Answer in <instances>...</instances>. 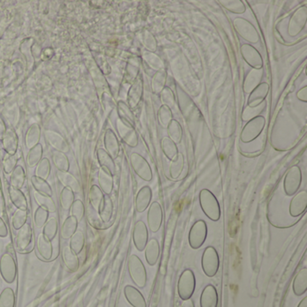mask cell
<instances>
[{
	"label": "cell",
	"mask_w": 307,
	"mask_h": 307,
	"mask_svg": "<svg viewBox=\"0 0 307 307\" xmlns=\"http://www.w3.org/2000/svg\"><path fill=\"white\" fill-rule=\"evenodd\" d=\"M48 218H49V212L46 211L45 209L41 207H38L33 216V222L35 227L38 229L42 228L45 225L46 222L48 221Z\"/></svg>",
	"instance_id": "cell-29"
},
{
	"label": "cell",
	"mask_w": 307,
	"mask_h": 307,
	"mask_svg": "<svg viewBox=\"0 0 307 307\" xmlns=\"http://www.w3.org/2000/svg\"><path fill=\"white\" fill-rule=\"evenodd\" d=\"M69 210H70L71 216L75 217L78 222H80L84 218V216H85V207H84V204H83L82 201L75 200Z\"/></svg>",
	"instance_id": "cell-34"
},
{
	"label": "cell",
	"mask_w": 307,
	"mask_h": 307,
	"mask_svg": "<svg viewBox=\"0 0 307 307\" xmlns=\"http://www.w3.org/2000/svg\"><path fill=\"white\" fill-rule=\"evenodd\" d=\"M58 233V220L56 218H50L46 222L42 227V234L50 242L55 239Z\"/></svg>",
	"instance_id": "cell-20"
},
{
	"label": "cell",
	"mask_w": 307,
	"mask_h": 307,
	"mask_svg": "<svg viewBox=\"0 0 307 307\" xmlns=\"http://www.w3.org/2000/svg\"><path fill=\"white\" fill-rule=\"evenodd\" d=\"M148 225L151 233L155 234L161 229L162 224V211L158 203H153L150 210L148 212Z\"/></svg>",
	"instance_id": "cell-8"
},
{
	"label": "cell",
	"mask_w": 307,
	"mask_h": 307,
	"mask_svg": "<svg viewBox=\"0 0 307 307\" xmlns=\"http://www.w3.org/2000/svg\"><path fill=\"white\" fill-rule=\"evenodd\" d=\"M26 222H27V211L17 209L14 212L12 217V226L14 230L18 231L26 224Z\"/></svg>",
	"instance_id": "cell-27"
},
{
	"label": "cell",
	"mask_w": 307,
	"mask_h": 307,
	"mask_svg": "<svg viewBox=\"0 0 307 307\" xmlns=\"http://www.w3.org/2000/svg\"><path fill=\"white\" fill-rule=\"evenodd\" d=\"M34 198L37 204L39 205V207L45 209L46 211L49 213H54L56 211L55 203L51 199V197L37 192L34 194Z\"/></svg>",
	"instance_id": "cell-19"
},
{
	"label": "cell",
	"mask_w": 307,
	"mask_h": 307,
	"mask_svg": "<svg viewBox=\"0 0 307 307\" xmlns=\"http://www.w3.org/2000/svg\"><path fill=\"white\" fill-rule=\"evenodd\" d=\"M146 190L141 191L138 195L137 210L138 212H143L146 209L150 200H151V191L150 188H145Z\"/></svg>",
	"instance_id": "cell-30"
},
{
	"label": "cell",
	"mask_w": 307,
	"mask_h": 307,
	"mask_svg": "<svg viewBox=\"0 0 307 307\" xmlns=\"http://www.w3.org/2000/svg\"><path fill=\"white\" fill-rule=\"evenodd\" d=\"M24 179H25V173H24L23 167L16 166L13 170V173L11 176V184H12L13 188L20 189L23 187Z\"/></svg>",
	"instance_id": "cell-22"
},
{
	"label": "cell",
	"mask_w": 307,
	"mask_h": 307,
	"mask_svg": "<svg viewBox=\"0 0 307 307\" xmlns=\"http://www.w3.org/2000/svg\"><path fill=\"white\" fill-rule=\"evenodd\" d=\"M306 207H307L306 198L304 197L303 199H300V195H299L296 199H294V201H292V204L290 206V215L293 217L301 216L306 210Z\"/></svg>",
	"instance_id": "cell-26"
},
{
	"label": "cell",
	"mask_w": 307,
	"mask_h": 307,
	"mask_svg": "<svg viewBox=\"0 0 307 307\" xmlns=\"http://www.w3.org/2000/svg\"><path fill=\"white\" fill-rule=\"evenodd\" d=\"M58 177L62 181V183L64 184L65 186H66V188L74 189L76 191L78 190V181L75 179L73 176L68 174L67 172L60 171V172H58Z\"/></svg>",
	"instance_id": "cell-33"
},
{
	"label": "cell",
	"mask_w": 307,
	"mask_h": 307,
	"mask_svg": "<svg viewBox=\"0 0 307 307\" xmlns=\"http://www.w3.org/2000/svg\"><path fill=\"white\" fill-rule=\"evenodd\" d=\"M294 292L297 296H301L306 293L307 288V270L303 269L302 271L298 273L294 281Z\"/></svg>",
	"instance_id": "cell-17"
},
{
	"label": "cell",
	"mask_w": 307,
	"mask_h": 307,
	"mask_svg": "<svg viewBox=\"0 0 307 307\" xmlns=\"http://www.w3.org/2000/svg\"><path fill=\"white\" fill-rule=\"evenodd\" d=\"M74 193L70 188H64L60 194V205L65 211H69L74 201Z\"/></svg>",
	"instance_id": "cell-25"
},
{
	"label": "cell",
	"mask_w": 307,
	"mask_h": 307,
	"mask_svg": "<svg viewBox=\"0 0 307 307\" xmlns=\"http://www.w3.org/2000/svg\"><path fill=\"white\" fill-rule=\"evenodd\" d=\"M98 213H99L101 220L103 221L104 223H108L110 221L112 214H113V205H112L110 199H107L106 201L104 200V203H103L102 207H100Z\"/></svg>",
	"instance_id": "cell-31"
},
{
	"label": "cell",
	"mask_w": 307,
	"mask_h": 307,
	"mask_svg": "<svg viewBox=\"0 0 307 307\" xmlns=\"http://www.w3.org/2000/svg\"><path fill=\"white\" fill-rule=\"evenodd\" d=\"M129 274L133 282L139 288H143L146 284V271L142 261L136 255H131L128 260Z\"/></svg>",
	"instance_id": "cell-1"
},
{
	"label": "cell",
	"mask_w": 307,
	"mask_h": 307,
	"mask_svg": "<svg viewBox=\"0 0 307 307\" xmlns=\"http://www.w3.org/2000/svg\"><path fill=\"white\" fill-rule=\"evenodd\" d=\"M15 297L13 289L6 288L0 294V307H14Z\"/></svg>",
	"instance_id": "cell-23"
},
{
	"label": "cell",
	"mask_w": 307,
	"mask_h": 307,
	"mask_svg": "<svg viewBox=\"0 0 307 307\" xmlns=\"http://www.w3.org/2000/svg\"><path fill=\"white\" fill-rule=\"evenodd\" d=\"M218 296L216 289L213 286H207L201 295V307H217Z\"/></svg>",
	"instance_id": "cell-13"
},
{
	"label": "cell",
	"mask_w": 307,
	"mask_h": 307,
	"mask_svg": "<svg viewBox=\"0 0 307 307\" xmlns=\"http://www.w3.org/2000/svg\"><path fill=\"white\" fill-rule=\"evenodd\" d=\"M16 161H14V158H9L8 160L4 161V169L6 173H9L12 170H14V168L15 167Z\"/></svg>",
	"instance_id": "cell-36"
},
{
	"label": "cell",
	"mask_w": 307,
	"mask_h": 307,
	"mask_svg": "<svg viewBox=\"0 0 307 307\" xmlns=\"http://www.w3.org/2000/svg\"><path fill=\"white\" fill-rule=\"evenodd\" d=\"M148 237L149 234L146 225L144 224V222L139 221L134 225L133 234V243L139 252H142L145 249L147 243L149 241Z\"/></svg>",
	"instance_id": "cell-7"
},
{
	"label": "cell",
	"mask_w": 307,
	"mask_h": 307,
	"mask_svg": "<svg viewBox=\"0 0 307 307\" xmlns=\"http://www.w3.org/2000/svg\"><path fill=\"white\" fill-rule=\"evenodd\" d=\"M8 234V229L5 225V221L3 220L2 217H0V237L5 238Z\"/></svg>",
	"instance_id": "cell-37"
},
{
	"label": "cell",
	"mask_w": 307,
	"mask_h": 307,
	"mask_svg": "<svg viewBox=\"0 0 307 307\" xmlns=\"http://www.w3.org/2000/svg\"><path fill=\"white\" fill-rule=\"evenodd\" d=\"M10 199L13 203L14 207L20 210L27 211L28 204L26 198L24 197L23 193L21 192L19 189L16 188H10L9 190Z\"/></svg>",
	"instance_id": "cell-16"
},
{
	"label": "cell",
	"mask_w": 307,
	"mask_h": 307,
	"mask_svg": "<svg viewBox=\"0 0 307 307\" xmlns=\"http://www.w3.org/2000/svg\"><path fill=\"white\" fill-rule=\"evenodd\" d=\"M69 240V247L71 249V251L77 255L80 254L85 247V235L82 231H77Z\"/></svg>",
	"instance_id": "cell-18"
},
{
	"label": "cell",
	"mask_w": 307,
	"mask_h": 307,
	"mask_svg": "<svg viewBox=\"0 0 307 307\" xmlns=\"http://www.w3.org/2000/svg\"><path fill=\"white\" fill-rule=\"evenodd\" d=\"M298 307H307V298H304V300L299 304Z\"/></svg>",
	"instance_id": "cell-39"
},
{
	"label": "cell",
	"mask_w": 307,
	"mask_h": 307,
	"mask_svg": "<svg viewBox=\"0 0 307 307\" xmlns=\"http://www.w3.org/2000/svg\"><path fill=\"white\" fill-rule=\"evenodd\" d=\"M124 294L125 298L133 307H146L145 300L138 289H134L132 286H127L124 289Z\"/></svg>",
	"instance_id": "cell-14"
},
{
	"label": "cell",
	"mask_w": 307,
	"mask_h": 307,
	"mask_svg": "<svg viewBox=\"0 0 307 307\" xmlns=\"http://www.w3.org/2000/svg\"><path fill=\"white\" fill-rule=\"evenodd\" d=\"M201 207L205 215L210 220L216 222L220 218V208L216 198L210 193L204 190L201 193Z\"/></svg>",
	"instance_id": "cell-5"
},
{
	"label": "cell",
	"mask_w": 307,
	"mask_h": 307,
	"mask_svg": "<svg viewBox=\"0 0 307 307\" xmlns=\"http://www.w3.org/2000/svg\"><path fill=\"white\" fill-rule=\"evenodd\" d=\"M31 180H32V186L36 189L37 192L42 194L44 196L51 197L52 190H51L50 185L47 183L44 179H40L36 176H33Z\"/></svg>",
	"instance_id": "cell-21"
},
{
	"label": "cell",
	"mask_w": 307,
	"mask_h": 307,
	"mask_svg": "<svg viewBox=\"0 0 307 307\" xmlns=\"http://www.w3.org/2000/svg\"><path fill=\"white\" fill-rule=\"evenodd\" d=\"M202 268L206 275L214 277L219 269V256L216 249L212 246L207 247L202 256Z\"/></svg>",
	"instance_id": "cell-2"
},
{
	"label": "cell",
	"mask_w": 307,
	"mask_h": 307,
	"mask_svg": "<svg viewBox=\"0 0 307 307\" xmlns=\"http://www.w3.org/2000/svg\"><path fill=\"white\" fill-rule=\"evenodd\" d=\"M145 259L149 265L154 266L160 257V244L156 239H151L148 241L145 246Z\"/></svg>",
	"instance_id": "cell-10"
},
{
	"label": "cell",
	"mask_w": 307,
	"mask_h": 307,
	"mask_svg": "<svg viewBox=\"0 0 307 307\" xmlns=\"http://www.w3.org/2000/svg\"><path fill=\"white\" fill-rule=\"evenodd\" d=\"M0 274L6 283H13L16 274L17 268L14 259L9 253H4L0 258Z\"/></svg>",
	"instance_id": "cell-4"
},
{
	"label": "cell",
	"mask_w": 307,
	"mask_h": 307,
	"mask_svg": "<svg viewBox=\"0 0 307 307\" xmlns=\"http://www.w3.org/2000/svg\"><path fill=\"white\" fill-rule=\"evenodd\" d=\"M61 257L66 268L71 272H76L79 269L78 255L71 251L69 246H65L61 252Z\"/></svg>",
	"instance_id": "cell-11"
},
{
	"label": "cell",
	"mask_w": 307,
	"mask_h": 307,
	"mask_svg": "<svg viewBox=\"0 0 307 307\" xmlns=\"http://www.w3.org/2000/svg\"><path fill=\"white\" fill-rule=\"evenodd\" d=\"M41 155H42V148L41 145H36L32 148L28 154V165L30 167L36 165L37 163L41 161Z\"/></svg>",
	"instance_id": "cell-32"
},
{
	"label": "cell",
	"mask_w": 307,
	"mask_h": 307,
	"mask_svg": "<svg viewBox=\"0 0 307 307\" xmlns=\"http://www.w3.org/2000/svg\"><path fill=\"white\" fill-rule=\"evenodd\" d=\"M179 297L183 300H188L192 297L196 287V280L192 271L187 270L180 276L179 281Z\"/></svg>",
	"instance_id": "cell-6"
},
{
	"label": "cell",
	"mask_w": 307,
	"mask_h": 307,
	"mask_svg": "<svg viewBox=\"0 0 307 307\" xmlns=\"http://www.w3.org/2000/svg\"><path fill=\"white\" fill-rule=\"evenodd\" d=\"M32 228L30 224H25L22 228L17 231L16 239H15V244L16 247L20 251H24L27 249L30 244L32 243Z\"/></svg>",
	"instance_id": "cell-9"
},
{
	"label": "cell",
	"mask_w": 307,
	"mask_h": 307,
	"mask_svg": "<svg viewBox=\"0 0 307 307\" xmlns=\"http://www.w3.org/2000/svg\"><path fill=\"white\" fill-rule=\"evenodd\" d=\"M89 198H90L92 207H94V209L96 211H99L100 207L104 203V197H103V194L101 192L100 189L96 186L92 187L90 193H89Z\"/></svg>",
	"instance_id": "cell-24"
},
{
	"label": "cell",
	"mask_w": 307,
	"mask_h": 307,
	"mask_svg": "<svg viewBox=\"0 0 307 307\" xmlns=\"http://www.w3.org/2000/svg\"><path fill=\"white\" fill-rule=\"evenodd\" d=\"M50 171V161H49L48 159H46L45 158V159L41 160V161H40V163H39V165L37 166L35 173H36V177L45 180V179L49 177Z\"/></svg>",
	"instance_id": "cell-35"
},
{
	"label": "cell",
	"mask_w": 307,
	"mask_h": 307,
	"mask_svg": "<svg viewBox=\"0 0 307 307\" xmlns=\"http://www.w3.org/2000/svg\"><path fill=\"white\" fill-rule=\"evenodd\" d=\"M52 161L54 162L57 169L60 171L67 172L69 170V161L68 158L61 152H54L52 155Z\"/></svg>",
	"instance_id": "cell-28"
},
{
	"label": "cell",
	"mask_w": 307,
	"mask_h": 307,
	"mask_svg": "<svg viewBox=\"0 0 307 307\" xmlns=\"http://www.w3.org/2000/svg\"><path fill=\"white\" fill-rule=\"evenodd\" d=\"M207 237V225L206 222L199 220L196 222L190 229L188 235L189 245L192 249L202 247Z\"/></svg>",
	"instance_id": "cell-3"
},
{
	"label": "cell",
	"mask_w": 307,
	"mask_h": 307,
	"mask_svg": "<svg viewBox=\"0 0 307 307\" xmlns=\"http://www.w3.org/2000/svg\"><path fill=\"white\" fill-rule=\"evenodd\" d=\"M181 307H194V303H193L191 299H188V300H185Z\"/></svg>",
	"instance_id": "cell-38"
},
{
	"label": "cell",
	"mask_w": 307,
	"mask_h": 307,
	"mask_svg": "<svg viewBox=\"0 0 307 307\" xmlns=\"http://www.w3.org/2000/svg\"><path fill=\"white\" fill-rule=\"evenodd\" d=\"M78 221L73 217L69 216L66 218V220L63 222L60 229V235L64 240H69L72 237L77 231H78Z\"/></svg>",
	"instance_id": "cell-15"
},
{
	"label": "cell",
	"mask_w": 307,
	"mask_h": 307,
	"mask_svg": "<svg viewBox=\"0 0 307 307\" xmlns=\"http://www.w3.org/2000/svg\"><path fill=\"white\" fill-rule=\"evenodd\" d=\"M37 251L39 255L45 261H50L53 254L52 243L41 234L37 239Z\"/></svg>",
	"instance_id": "cell-12"
}]
</instances>
